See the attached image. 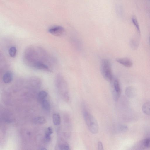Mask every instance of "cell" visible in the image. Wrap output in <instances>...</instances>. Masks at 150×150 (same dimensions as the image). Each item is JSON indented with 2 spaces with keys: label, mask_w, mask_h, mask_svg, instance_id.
Returning <instances> with one entry per match:
<instances>
[{
  "label": "cell",
  "mask_w": 150,
  "mask_h": 150,
  "mask_svg": "<svg viewBox=\"0 0 150 150\" xmlns=\"http://www.w3.org/2000/svg\"><path fill=\"white\" fill-rule=\"evenodd\" d=\"M83 117L90 132L93 134H97L99 130V126L98 122L94 117L87 111L84 112Z\"/></svg>",
  "instance_id": "6da1fadb"
},
{
  "label": "cell",
  "mask_w": 150,
  "mask_h": 150,
  "mask_svg": "<svg viewBox=\"0 0 150 150\" xmlns=\"http://www.w3.org/2000/svg\"><path fill=\"white\" fill-rule=\"evenodd\" d=\"M100 70L103 78L106 81L110 82L113 78L111 65L110 61L106 59L101 60Z\"/></svg>",
  "instance_id": "7a4b0ae2"
},
{
  "label": "cell",
  "mask_w": 150,
  "mask_h": 150,
  "mask_svg": "<svg viewBox=\"0 0 150 150\" xmlns=\"http://www.w3.org/2000/svg\"><path fill=\"white\" fill-rule=\"evenodd\" d=\"M113 98L115 101H117L120 97L121 93V89L118 79L116 78H113L110 82Z\"/></svg>",
  "instance_id": "3957f363"
},
{
  "label": "cell",
  "mask_w": 150,
  "mask_h": 150,
  "mask_svg": "<svg viewBox=\"0 0 150 150\" xmlns=\"http://www.w3.org/2000/svg\"><path fill=\"white\" fill-rule=\"evenodd\" d=\"M48 32L56 36H61L65 33L64 28L60 26H54L50 28L48 30Z\"/></svg>",
  "instance_id": "277c9868"
},
{
  "label": "cell",
  "mask_w": 150,
  "mask_h": 150,
  "mask_svg": "<svg viewBox=\"0 0 150 150\" xmlns=\"http://www.w3.org/2000/svg\"><path fill=\"white\" fill-rule=\"evenodd\" d=\"M116 60L117 62L127 67H130L133 65L132 61L127 58H117Z\"/></svg>",
  "instance_id": "5b68a950"
},
{
  "label": "cell",
  "mask_w": 150,
  "mask_h": 150,
  "mask_svg": "<svg viewBox=\"0 0 150 150\" xmlns=\"http://www.w3.org/2000/svg\"><path fill=\"white\" fill-rule=\"evenodd\" d=\"M13 77V74L11 72H7L3 76V81L5 83H9L12 81Z\"/></svg>",
  "instance_id": "8992f818"
},
{
  "label": "cell",
  "mask_w": 150,
  "mask_h": 150,
  "mask_svg": "<svg viewBox=\"0 0 150 150\" xmlns=\"http://www.w3.org/2000/svg\"><path fill=\"white\" fill-rule=\"evenodd\" d=\"M125 93L127 97L132 98L135 95V91L133 87L129 86L126 88Z\"/></svg>",
  "instance_id": "52a82bcc"
},
{
  "label": "cell",
  "mask_w": 150,
  "mask_h": 150,
  "mask_svg": "<svg viewBox=\"0 0 150 150\" xmlns=\"http://www.w3.org/2000/svg\"><path fill=\"white\" fill-rule=\"evenodd\" d=\"M142 110L145 114L150 115V102H146L142 105Z\"/></svg>",
  "instance_id": "ba28073f"
},
{
  "label": "cell",
  "mask_w": 150,
  "mask_h": 150,
  "mask_svg": "<svg viewBox=\"0 0 150 150\" xmlns=\"http://www.w3.org/2000/svg\"><path fill=\"white\" fill-rule=\"evenodd\" d=\"M47 96V93L44 91L40 92L38 95V100L40 103L45 100Z\"/></svg>",
  "instance_id": "9c48e42d"
},
{
  "label": "cell",
  "mask_w": 150,
  "mask_h": 150,
  "mask_svg": "<svg viewBox=\"0 0 150 150\" xmlns=\"http://www.w3.org/2000/svg\"><path fill=\"white\" fill-rule=\"evenodd\" d=\"M53 133V130L51 127H48L46 129L45 135V140L47 142H49L51 140L50 136Z\"/></svg>",
  "instance_id": "30bf717a"
},
{
  "label": "cell",
  "mask_w": 150,
  "mask_h": 150,
  "mask_svg": "<svg viewBox=\"0 0 150 150\" xmlns=\"http://www.w3.org/2000/svg\"><path fill=\"white\" fill-rule=\"evenodd\" d=\"M53 122L54 124L56 125L60 124L61 118L59 115L57 113H54L52 116Z\"/></svg>",
  "instance_id": "8fae6325"
},
{
  "label": "cell",
  "mask_w": 150,
  "mask_h": 150,
  "mask_svg": "<svg viewBox=\"0 0 150 150\" xmlns=\"http://www.w3.org/2000/svg\"><path fill=\"white\" fill-rule=\"evenodd\" d=\"M140 145L141 146L143 147L150 148V137L146 138L142 141Z\"/></svg>",
  "instance_id": "7c38bea8"
},
{
  "label": "cell",
  "mask_w": 150,
  "mask_h": 150,
  "mask_svg": "<svg viewBox=\"0 0 150 150\" xmlns=\"http://www.w3.org/2000/svg\"><path fill=\"white\" fill-rule=\"evenodd\" d=\"M42 108L47 111H49L50 109V105L49 102L46 99L44 100L41 103Z\"/></svg>",
  "instance_id": "4fadbf2b"
},
{
  "label": "cell",
  "mask_w": 150,
  "mask_h": 150,
  "mask_svg": "<svg viewBox=\"0 0 150 150\" xmlns=\"http://www.w3.org/2000/svg\"><path fill=\"white\" fill-rule=\"evenodd\" d=\"M33 121L35 123L42 124L45 123L46 120L43 117L39 116L35 117Z\"/></svg>",
  "instance_id": "5bb4252c"
},
{
  "label": "cell",
  "mask_w": 150,
  "mask_h": 150,
  "mask_svg": "<svg viewBox=\"0 0 150 150\" xmlns=\"http://www.w3.org/2000/svg\"><path fill=\"white\" fill-rule=\"evenodd\" d=\"M16 52L17 49L14 46L11 47L9 49V54L10 56L11 57H14L16 55Z\"/></svg>",
  "instance_id": "9a60e30c"
},
{
  "label": "cell",
  "mask_w": 150,
  "mask_h": 150,
  "mask_svg": "<svg viewBox=\"0 0 150 150\" xmlns=\"http://www.w3.org/2000/svg\"><path fill=\"white\" fill-rule=\"evenodd\" d=\"M132 20L133 23L136 28L138 32L139 33H140V31L139 25L137 20L135 16H133L132 17Z\"/></svg>",
  "instance_id": "2e32d148"
},
{
  "label": "cell",
  "mask_w": 150,
  "mask_h": 150,
  "mask_svg": "<svg viewBox=\"0 0 150 150\" xmlns=\"http://www.w3.org/2000/svg\"><path fill=\"white\" fill-rule=\"evenodd\" d=\"M58 147L60 150H68L70 149L67 143L60 144L59 145Z\"/></svg>",
  "instance_id": "e0dca14e"
},
{
  "label": "cell",
  "mask_w": 150,
  "mask_h": 150,
  "mask_svg": "<svg viewBox=\"0 0 150 150\" xmlns=\"http://www.w3.org/2000/svg\"><path fill=\"white\" fill-rule=\"evenodd\" d=\"M128 129L127 126L124 125L121 126L120 128L119 129L121 132H125Z\"/></svg>",
  "instance_id": "ac0fdd59"
},
{
  "label": "cell",
  "mask_w": 150,
  "mask_h": 150,
  "mask_svg": "<svg viewBox=\"0 0 150 150\" xmlns=\"http://www.w3.org/2000/svg\"><path fill=\"white\" fill-rule=\"evenodd\" d=\"M98 149L99 150H103V145L100 141H99L98 143Z\"/></svg>",
  "instance_id": "d6986e66"
},
{
  "label": "cell",
  "mask_w": 150,
  "mask_h": 150,
  "mask_svg": "<svg viewBox=\"0 0 150 150\" xmlns=\"http://www.w3.org/2000/svg\"><path fill=\"white\" fill-rule=\"evenodd\" d=\"M40 149L41 150H46V149L45 148H43V147L42 148V149Z\"/></svg>",
  "instance_id": "ffe728a7"
},
{
  "label": "cell",
  "mask_w": 150,
  "mask_h": 150,
  "mask_svg": "<svg viewBox=\"0 0 150 150\" xmlns=\"http://www.w3.org/2000/svg\"><path fill=\"white\" fill-rule=\"evenodd\" d=\"M149 40H150V37L149 38Z\"/></svg>",
  "instance_id": "44dd1931"
},
{
  "label": "cell",
  "mask_w": 150,
  "mask_h": 150,
  "mask_svg": "<svg viewBox=\"0 0 150 150\" xmlns=\"http://www.w3.org/2000/svg\"></svg>",
  "instance_id": "7402d4cb"
}]
</instances>
